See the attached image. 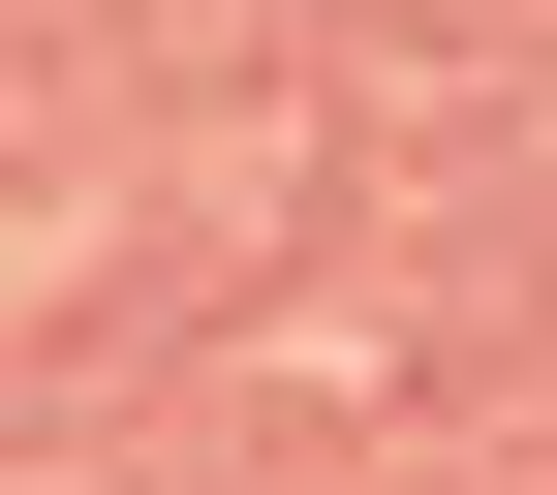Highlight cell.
Wrapping results in <instances>:
<instances>
[]
</instances>
